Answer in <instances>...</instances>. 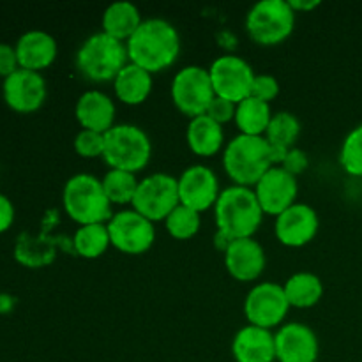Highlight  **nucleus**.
I'll return each instance as SVG.
<instances>
[{
	"label": "nucleus",
	"instance_id": "nucleus-1",
	"mask_svg": "<svg viewBox=\"0 0 362 362\" xmlns=\"http://www.w3.org/2000/svg\"><path fill=\"white\" fill-rule=\"evenodd\" d=\"M129 62L156 74L168 69L180 55V34L175 25L165 18H147L141 21L126 42Z\"/></svg>",
	"mask_w": 362,
	"mask_h": 362
},
{
	"label": "nucleus",
	"instance_id": "nucleus-2",
	"mask_svg": "<svg viewBox=\"0 0 362 362\" xmlns=\"http://www.w3.org/2000/svg\"><path fill=\"white\" fill-rule=\"evenodd\" d=\"M264 216L253 187L237 184L221 189L214 205L216 226L232 240L253 237L260 228Z\"/></svg>",
	"mask_w": 362,
	"mask_h": 362
},
{
	"label": "nucleus",
	"instance_id": "nucleus-3",
	"mask_svg": "<svg viewBox=\"0 0 362 362\" xmlns=\"http://www.w3.org/2000/svg\"><path fill=\"white\" fill-rule=\"evenodd\" d=\"M272 166L271 144L265 136L239 133L223 148V168L237 186L255 187Z\"/></svg>",
	"mask_w": 362,
	"mask_h": 362
},
{
	"label": "nucleus",
	"instance_id": "nucleus-4",
	"mask_svg": "<svg viewBox=\"0 0 362 362\" xmlns=\"http://www.w3.org/2000/svg\"><path fill=\"white\" fill-rule=\"evenodd\" d=\"M64 212L78 223L95 225V223H108L112 219V202L103 189V182L90 173H76L69 177L62 189Z\"/></svg>",
	"mask_w": 362,
	"mask_h": 362
},
{
	"label": "nucleus",
	"instance_id": "nucleus-5",
	"mask_svg": "<svg viewBox=\"0 0 362 362\" xmlns=\"http://www.w3.org/2000/svg\"><path fill=\"white\" fill-rule=\"evenodd\" d=\"M76 69L85 80L103 83L113 81L122 67L129 62L126 42L105 34L95 32L88 35L76 52Z\"/></svg>",
	"mask_w": 362,
	"mask_h": 362
},
{
	"label": "nucleus",
	"instance_id": "nucleus-6",
	"mask_svg": "<svg viewBox=\"0 0 362 362\" xmlns=\"http://www.w3.org/2000/svg\"><path fill=\"white\" fill-rule=\"evenodd\" d=\"M152 141L136 124H115L105 133L103 159L110 168L138 173L151 163Z\"/></svg>",
	"mask_w": 362,
	"mask_h": 362
},
{
	"label": "nucleus",
	"instance_id": "nucleus-7",
	"mask_svg": "<svg viewBox=\"0 0 362 362\" xmlns=\"http://www.w3.org/2000/svg\"><path fill=\"white\" fill-rule=\"evenodd\" d=\"M297 13L288 0H260L246 14V32L257 45L278 46L292 35Z\"/></svg>",
	"mask_w": 362,
	"mask_h": 362
},
{
	"label": "nucleus",
	"instance_id": "nucleus-8",
	"mask_svg": "<svg viewBox=\"0 0 362 362\" xmlns=\"http://www.w3.org/2000/svg\"><path fill=\"white\" fill-rule=\"evenodd\" d=\"M170 95L177 110L189 119L204 115L216 98L209 67L186 66L177 71L170 85Z\"/></svg>",
	"mask_w": 362,
	"mask_h": 362
},
{
	"label": "nucleus",
	"instance_id": "nucleus-9",
	"mask_svg": "<svg viewBox=\"0 0 362 362\" xmlns=\"http://www.w3.org/2000/svg\"><path fill=\"white\" fill-rule=\"evenodd\" d=\"M180 204L177 177L165 172H154L140 179L131 209L140 212L152 223L165 221L170 212Z\"/></svg>",
	"mask_w": 362,
	"mask_h": 362
},
{
	"label": "nucleus",
	"instance_id": "nucleus-10",
	"mask_svg": "<svg viewBox=\"0 0 362 362\" xmlns=\"http://www.w3.org/2000/svg\"><path fill=\"white\" fill-rule=\"evenodd\" d=\"M57 223V211L46 212L42 219V230L39 233L23 232L18 235L14 244V260L27 269H42L53 264L59 247L73 251V243L60 235H49V228Z\"/></svg>",
	"mask_w": 362,
	"mask_h": 362
},
{
	"label": "nucleus",
	"instance_id": "nucleus-11",
	"mask_svg": "<svg viewBox=\"0 0 362 362\" xmlns=\"http://www.w3.org/2000/svg\"><path fill=\"white\" fill-rule=\"evenodd\" d=\"M212 87L216 95L239 105L251 95V87L257 73L247 60L235 53H225L212 60L209 66Z\"/></svg>",
	"mask_w": 362,
	"mask_h": 362
},
{
	"label": "nucleus",
	"instance_id": "nucleus-12",
	"mask_svg": "<svg viewBox=\"0 0 362 362\" xmlns=\"http://www.w3.org/2000/svg\"><path fill=\"white\" fill-rule=\"evenodd\" d=\"M288 310L290 304L283 285L274 281L257 283L244 299V315L247 324L269 331L281 327Z\"/></svg>",
	"mask_w": 362,
	"mask_h": 362
},
{
	"label": "nucleus",
	"instance_id": "nucleus-13",
	"mask_svg": "<svg viewBox=\"0 0 362 362\" xmlns=\"http://www.w3.org/2000/svg\"><path fill=\"white\" fill-rule=\"evenodd\" d=\"M106 226H108L112 246L122 253L144 255L154 246V223L134 209H122V211L113 212Z\"/></svg>",
	"mask_w": 362,
	"mask_h": 362
},
{
	"label": "nucleus",
	"instance_id": "nucleus-14",
	"mask_svg": "<svg viewBox=\"0 0 362 362\" xmlns=\"http://www.w3.org/2000/svg\"><path fill=\"white\" fill-rule=\"evenodd\" d=\"M177 182H179L180 205H186L200 214L214 207L221 193L218 175L207 165L187 166L177 177Z\"/></svg>",
	"mask_w": 362,
	"mask_h": 362
},
{
	"label": "nucleus",
	"instance_id": "nucleus-15",
	"mask_svg": "<svg viewBox=\"0 0 362 362\" xmlns=\"http://www.w3.org/2000/svg\"><path fill=\"white\" fill-rule=\"evenodd\" d=\"M2 94L11 110L18 113H34L45 105L48 87L41 73L20 67L4 80Z\"/></svg>",
	"mask_w": 362,
	"mask_h": 362
},
{
	"label": "nucleus",
	"instance_id": "nucleus-16",
	"mask_svg": "<svg viewBox=\"0 0 362 362\" xmlns=\"http://www.w3.org/2000/svg\"><path fill=\"white\" fill-rule=\"evenodd\" d=\"M255 194H257L264 214L279 216L290 205L297 204L299 194V184L297 177L286 172L281 166H272L257 184H255Z\"/></svg>",
	"mask_w": 362,
	"mask_h": 362
},
{
	"label": "nucleus",
	"instance_id": "nucleus-17",
	"mask_svg": "<svg viewBox=\"0 0 362 362\" xmlns=\"http://www.w3.org/2000/svg\"><path fill=\"white\" fill-rule=\"evenodd\" d=\"M320 219L317 211L308 204L290 205L286 211L276 216L274 233L276 239L286 247H303L317 237Z\"/></svg>",
	"mask_w": 362,
	"mask_h": 362
},
{
	"label": "nucleus",
	"instance_id": "nucleus-18",
	"mask_svg": "<svg viewBox=\"0 0 362 362\" xmlns=\"http://www.w3.org/2000/svg\"><path fill=\"white\" fill-rule=\"evenodd\" d=\"M276 361L278 362H317L320 343L310 325L303 322L283 324L274 332Z\"/></svg>",
	"mask_w": 362,
	"mask_h": 362
},
{
	"label": "nucleus",
	"instance_id": "nucleus-19",
	"mask_svg": "<svg viewBox=\"0 0 362 362\" xmlns=\"http://www.w3.org/2000/svg\"><path fill=\"white\" fill-rule=\"evenodd\" d=\"M225 267L233 279L243 283L257 281L267 265L264 246L253 237L247 239L232 240L226 251L223 253Z\"/></svg>",
	"mask_w": 362,
	"mask_h": 362
},
{
	"label": "nucleus",
	"instance_id": "nucleus-20",
	"mask_svg": "<svg viewBox=\"0 0 362 362\" xmlns=\"http://www.w3.org/2000/svg\"><path fill=\"white\" fill-rule=\"evenodd\" d=\"M74 115L81 129L105 134L115 126V103L106 92L90 88L78 98Z\"/></svg>",
	"mask_w": 362,
	"mask_h": 362
},
{
	"label": "nucleus",
	"instance_id": "nucleus-21",
	"mask_svg": "<svg viewBox=\"0 0 362 362\" xmlns=\"http://www.w3.org/2000/svg\"><path fill=\"white\" fill-rule=\"evenodd\" d=\"M14 49H16L18 64H20L21 69L35 71V73H41L42 69L52 66L57 59V53H59L55 37L48 32L39 30V28L20 35V39L14 45Z\"/></svg>",
	"mask_w": 362,
	"mask_h": 362
},
{
	"label": "nucleus",
	"instance_id": "nucleus-22",
	"mask_svg": "<svg viewBox=\"0 0 362 362\" xmlns=\"http://www.w3.org/2000/svg\"><path fill=\"white\" fill-rule=\"evenodd\" d=\"M232 356L235 362H274V332L257 325H244L232 339Z\"/></svg>",
	"mask_w": 362,
	"mask_h": 362
},
{
	"label": "nucleus",
	"instance_id": "nucleus-23",
	"mask_svg": "<svg viewBox=\"0 0 362 362\" xmlns=\"http://www.w3.org/2000/svg\"><path fill=\"white\" fill-rule=\"evenodd\" d=\"M112 83L115 98L127 106H138L145 103L154 88L152 73L133 62H127Z\"/></svg>",
	"mask_w": 362,
	"mask_h": 362
},
{
	"label": "nucleus",
	"instance_id": "nucleus-24",
	"mask_svg": "<svg viewBox=\"0 0 362 362\" xmlns=\"http://www.w3.org/2000/svg\"><path fill=\"white\" fill-rule=\"evenodd\" d=\"M186 141L193 154L200 158H212L225 148V129L221 124L204 113L189 119Z\"/></svg>",
	"mask_w": 362,
	"mask_h": 362
},
{
	"label": "nucleus",
	"instance_id": "nucleus-25",
	"mask_svg": "<svg viewBox=\"0 0 362 362\" xmlns=\"http://www.w3.org/2000/svg\"><path fill=\"white\" fill-rule=\"evenodd\" d=\"M141 21H144V18H141L140 9L133 2L119 0V2L110 4L105 9L101 18V27L105 34L127 42V39L136 32Z\"/></svg>",
	"mask_w": 362,
	"mask_h": 362
},
{
	"label": "nucleus",
	"instance_id": "nucleus-26",
	"mask_svg": "<svg viewBox=\"0 0 362 362\" xmlns=\"http://www.w3.org/2000/svg\"><path fill=\"white\" fill-rule=\"evenodd\" d=\"M290 308H313L324 297V283L313 272H296L283 283Z\"/></svg>",
	"mask_w": 362,
	"mask_h": 362
},
{
	"label": "nucleus",
	"instance_id": "nucleus-27",
	"mask_svg": "<svg viewBox=\"0 0 362 362\" xmlns=\"http://www.w3.org/2000/svg\"><path fill=\"white\" fill-rule=\"evenodd\" d=\"M272 110L269 103L260 101L257 98H246L240 101L235 108V122L240 134H250V136H265L269 124L272 119Z\"/></svg>",
	"mask_w": 362,
	"mask_h": 362
},
{
	"label": "nucleus",
	"instance_id": "nucleus-28",
	"mask_svg": "<svg viewBox=\"0 0 362 362\" xmlns=\"http://www.w3.org/2000/svg\"><path fill=\"white\" fill-rule=\"evenodd\" d=\"M71 243H73V253L81 258H87V260L99 258L112 246L106 223L78 226Z\"/></svg>",
	"mask_w": 362,
	"mask_h": 362
},
{
	"label": "nucleus",
	"instance_id": "nucleus-29",
	"mask_svg": "<svg viewBox=\"0 0 362 362\" xmlns=\"http://www.w3.org/2000/svg\"><path fill=\"white\" fill-rule=\"evenodd\" d=\"M101 182L112 205H131L140 180L136 179V173L110 168L101 179Z\"/></svg>",
	"mask_w": 362,
	"mask_h": 362
},
{
	"label": "nucleus",
	"instance_id": "nucleus-30",
	"mask_svg": "<svg viewBox=\"0 0 362 362\" xmlns=\"http://www.w3.org/2000/svg\"><path fill=\"white\" fill-rule=\"evenodd\" d=\"M300 122L293 113L278 112L272 115L271 124L265 131V140L271 145L283 148L296 147V141L299 140Z\"/></svg>",
	"mask_w": 362,
	"mask_h": 362
},
{
	"label": "nucleus",
	"instance_id": "nucleus-31",
	"mask_svg": "<svg viewBox=\"0 0 362 362\" xmlns=\"http://www.w3.org/2000/svg\"><path fill=\"white\" fill-rule=\"evenodd\" d=\"M202 226L200 212L186 207V205H177L168 218L165 219V228L173 239L187 240L193 239Z\"/></svg>",
	"mask_w": 362,
	"mask_h": 362
},
{
	"label": "nucleus",
	"instance_id": "nucleus-32",
	"mask_svg": "<svg viewBox=\"0 0 362 362\" xmlns=\"http://www.w3.org/2000/svg\"><path fill=\"white\" fill-rule=\"evenodd\" d=\"M339 163L346 173L362 177V124L354 127L339 148Z\"/></svg>",
	"mask_w": 362,
	"mask_h": 362
},
{
	"label": "nucleus",
	"instance_id": "nucleus-33",
	"mask_svg": "<svg viewBox=\"0 0 362 362\" xmlns=\"http://www.w3.org/2000/svg\"><path fill=\"white\" fill-rule=\"evenodd\" d=\"M73 145L80 158H103V152H105V134L95 133V131L90 129H80L76 136H74Z\"/></svg>",
	"mask_w": 362,
	"mask_h": 362
},
{
	"label": "nucleus",
	"instance_id": "nucleus-34",
	"mask_svg": "<svg viewBox=\"0 0 362 362\" xmlns=\"http://www.w3.org/2000/svg\"><path fill=\"white\" fill-rule=\"evenodd\" d=\"M279 90H281L279 81L272 74H257L253 80V87H251V98H257L271 105V101H274L279 95Z\"/></svg>",
	"mask_w": 362,
	"mask_h": 362
},
{
	"label": "nucleus",
	"instance_id": "nucleus-35",
	"mask_svg": "<svg viewBox=\"0 0 362 362\" xmlns=\"http://www.w3.org/2000/svg\"><path fill=\"white\" fill-rule=\"evenodd\" d=\"M235 108H237L235 103H232V101H228V99H223V98H219V95H216V98L212 99L211 105H209L205 115H209L212 120H216V122L221 124V126H223V124L233 120V117H235Z\"/></svg>",
	"mask_w": 362,
	"mask_h": 362
},
{
	"label": "nucleus",
	"instance_id": "nucleus-36",
	"mask_svg": "<svg viewBox=\"0 0 362 362\" xmlns=\"http://www.w3.org/2000/svg\"><path fill=\"white\" fill-rule=\"evenodd\" d=\"M279 166L285 168L288 173H292V175L297 177L300 175L308 166H310V156H308L303 148L292 147L288 148L285 159H283V163Z\"/></svg>",
	"mask_w": 362,
	"mask_h": 362
},
{
	"label": "nucleus",
	"instance_id": "nucleus-37",
	"mask_svg": "<svg viewBox=\"0 0 362 362\" xmlns=\"http://www.w3.org/2000/svg\"><path fill=\"white\" fill-rule=\"evenodd\" d=\"M18 69H20V64H18L14 46L7 45V42H0V76L6 80L7 76H11Z\"/></svg>",
	"mask_w": 362,
	"mask_h": 362
},
{
	"label": "nucleus",
	"instance_id": "nucleus-38",
	"mask_svg": "<svg viewBox=\"0 0 362 362\" xmlns=\"http://www.w3.org/2000/svg\"><path fill=\"white\" fill-rule=\"evenodd\" d=\"M14 221V205L6 194L0 193V233L7 232Z\"/></svg>",
	"mask_w": 362,
	"mask_h": 362
},
{
	"label": "nucleus",
	"instance_id": "nucleus-39",
	"mask_svg": "<svg viewBox=\"0 0 362 362\" xmlns=\"http://www.w3.org/2000/svg\"><path fill=\"white\" fill-rule=\"evenodd\" d=\"M288 2L297 14L306 13V11H313L320 6V2H318V0H288Z\"/></svg>",
	"mask_w": 362,
	"mask_h": 362
},
{
	"label": "nucleus",
	"instance_id": "nucleus-40",
	"mask_svg": "<svg viewBox=\"0 0 362 362\" xmlns=\"http://www.w3.org/2000/svg\"><path fill=\"white\" fill-rule=\"evenodd\" d=\"M14 306V299L7 293H0V313H9Z\"/></svg>",
	"mask_w": 362,
	"mask_h": 362
}]
</instances>
